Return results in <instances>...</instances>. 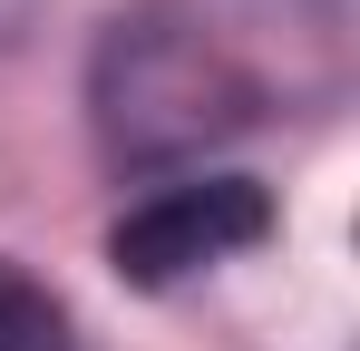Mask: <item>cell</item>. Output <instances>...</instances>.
Wrapping results in <instances>:
<instances>
[{
    "mask_svg": "<svg viewBox=\"0 0 360 351\" xmlns=\"http://www.w3.org/2000/svg\"><path fill=\"white\" fill-rule=\"evenodd\" d=\"M292 58L341 78V0H156L98 58V127L117 166H166L292 98Z\"/></svg>",
    "mask_w": 360,
    "mask_h": 351,
    "instance_id": "obj_1",
    "label": "cell"
},
{
    "mask_svg": "<svg viewBox=\"0 0 360 351\" xmlns=\"http://www.w3.org/2000/svg\"><path fill=\"white\" fill-rule=\"evenodd\" d=\"M263 234H273V195L253 176H176V185H156L146 205H127L108 225V264H117V283L166 292L205 264L253 254Z\"/></svg>",
    "mask_w": 360,
    "mask_h": 351,
    "instance_id": "obj_2",
    "label": "cell"
},
{
    "mask_svg": "<svg viewBox=\"0 0 360 351\" xmlns=\"http://www.w3.org/2000/svg\"><path fill=\"white\" fill-rule=\"evenodd\" d=\"M0 351H78L68 302L39 273H20V264H0Z\"/></svg>",
    "mask_w": 360,
    "mask_h": 351,
    "instance_id": "obj_3",
    "label": "cell"
},
{
    "mask_svg": "<svg viewBox=\"0 0 360 351\" xmlns=\"http://www.w3.org/2000/svg\"><path fill=\"white\" fill-rule=\"evenodd\" d=\"M20 20H30V0H0V49L20 39Z\"/></svg>",
    "mask_w": 360,
    "mask_h": 351,
    "instance_id": "obj_4",
    "label": "cell"
}]
</instances>
